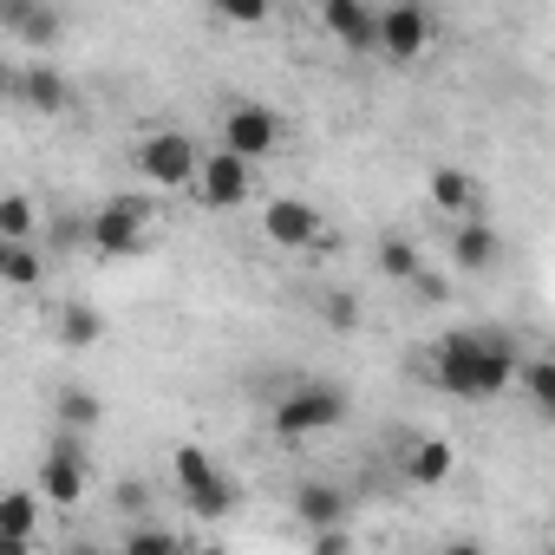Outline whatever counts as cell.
Segmentation results:
<instances>
[{
	"instance_id": "obj_22",
	"label": "cell",
	"mask_w": 555,
	"mask_h": 555,
	"mask_svg": "<svg viewBox=\"0 0 555 555\" xmlns=\"http://www.w3.org/2000/svg\"><path fill=\"white\" fill-rule=\"evenodd\" d=\"M373 268L386 274V282H412V274L425 268V255H418V242H412V235H386V242L373 248Z\"/></svg>"
},
{
	"instance_id": "obj_14",
	"label": "cell",
	"mask_w": 555,
	"mask_h": 555,
	"mask_svg": "<svg viewBox=\"0 0 555 555\" xmlns=\"http://www.w3.org/2000/svg\"><path fill=\"white\" fill-rule=\"evenodd\" d=\"M321 27H327L347 53H373L379 8H366V0H327V8H321Z\"/></svg>"
},
{
	"instance_id": "obj_1",
	"label": "cell",
	"mask_w": 555,
	"mask_h": 555,
	"mask_svg": "<svg viewBox=\"0 0 555 555\" xmlns=\"http://www.w3.org/2000/svg\"><path fill=\"white\" fill-rule=\"evenodd\" d=\"M516 366H522V353L496 327H483V334L477 327H451V334L431 340V386L451 392V399H470V405L509 392L516 386Z\"/></svg>"
},
{
	"instance_id": "obj_5",
	"label": "cell",
	"mask_w": 555,
	"mask_h": 555,
	"mask_svg": "<svg viewBox=\"0 0 555 555\" xmlns=\"http://www.w3.org/2000/svg\"><path fill=\"white\" fill-rule=\"evenodd\" d=\"M144 242H151V203L144 196H105L86 216V248L105 261H131Z\"/></svg>"
},
{
	"instance_id": "obj_29",
	"label": "cell",
	"mask_w": 555,
	"mask_h": 555,
	"mask_svg": "<svg viewBox=\"0 0 555 555\" xmlns=\"http://www.w3.org/2000/svg\"><path fill=\"white\" fill-rule=\"evenodd\" d=\"M314 555H360V542H353V529H321Z\"/></svg>"
},
{
	"instance_id": "obj_32",
	"label": "cell",
	"mask_w": 555,
	"mask_h": 555,
	"mask_svg": "<svg viewBox=\"0 0 555 555\" xmlns=\"http://www.w3.org/2000/svg\"><path fill=\"white\" fill-rule=\"evenodd\" d=\"M0 105H14V66L0 60Z\"/></svg>"
},
{
	"instance_id": "obj_25",
	"label": "cell",
	"mask_w": 555,
	"mask_h": 555,
	"mask_svg": "<svg viewBox=\"0 0 555 555\" xmlns=\"http://www.w3.org/2000/svg\"><path fill=\"white\" fill-rule=\"evenodd\" d=\"M118 555H183V535H170L164 522H131L125 529V542H118Z\"/></svg>"
},
{
	"instance_id": "obj_7",
	"label": "cell",
	"mask_w": 555,
	"mask_h": 555,
	"mask_svg": "<svg viewBox=\"0 0 555 555\" xmlns=\"http://www.w3.org/2000/svg\"><path fill=\"white\" fill-rule=\"evenodd\" d=\"M431 47V14L418 8V0H399V8H379V34H373V53L386 66H412L425 60Z\"/></svg>"
},
{
	"instance_id": "obj_31",
	"label": "cell",
	"mask_w": 555,
	"mask_h": 555,
	"mask_svg": "<svg viewBox=\"0 0 555 555\" xmlns=\"http://www.w3.org/2000/svg\"><path fill=\"white\" fill-rule=\"evenodd\" d=\"M73 242H86V222L60 216V222H53V248H73Z\"/></svg>"
},
{
	"instance_id": "obj_33",
	"label": "cell",
	"mask_w": 555,
	"mask_h": 555,
	"mask_svg": "<svg viewBox=\"0 0 555 555\" xmlns=\"http://www.w3.org/2000/svg\"><path fill=\"white\" fill-rule=\"evenodd\" d=\"M183 555H229V548H222V542H190V535H183Z\"/></svg>"
},
{
	"instance_id": "obj_19",
	"label": "cell",
	"mask_w": 555,
	"mask_h": 555,
	"mask_svg": "<svg viewBox=\"0 0 555 555\" xmlns=\"http://www.w3.org/2000/svg\"><path fill=\"white\" fill-rule=\"evenodd\" d=\"M53 412H60V431L86 438V431L105 418V399H99L92 386H79V379H73V386H60V405H53Z\"/></svg>"
},
{
	"instance_id": "obj_28",
	"label": "cell",
	"mask_w": 555,
	"mask_h": 555,
	"mask_svg": "<svg viewBox=\"0 0 555 555\" xmlns=\"http://www.w3.org/2000/svg\"><path fill=\"white\" fill-rule=\"evenodd\" d=\"M112 503H118V516H144V509H151V490H144V483H118Z\"/></svg>"
},
{
	"instance_id": "obj_37",
	"label": "cell",
	"mask_w": 555,
	"mask_h": 555,
	"mask_svg": "<svg viewBox=\"0 0 555 555\" xmlns=\"http://www.w3.org/2000/svg\"><path fill=\"white\" fill-rule=\"evenodd\" d=\"M0 255H8V242H0Z\"/></svg>"
},
{
	"instance_id": "obj_35",
	"label": "cell",
	"mask_w": 555,
	"mask_h": 555,
	"mask_svg": "<svg viewBox=\"0 0 555 555\" xmlns=\"http://www.w3.org/2000/svg\"><path fill=\"white\" fill-rule=\"evenodd\" d=\"M0 555H34V542H21V535H0Z\"/></svg>"
},
{
	"instance_id": "obj_36",
	"label": "cell",
	"mask_w": 555,
	"mask_h": 555,
	"mask_svg": "<svg viewBox=\"0 0 555 555\" xmlns=\"http://www.w3.org/2000/svg\"><path fill=\"white\" fill-rule=\"evenodd\" d=\"M66 555H105V548H92V542H86V548H79V542H73V548H66Z\"/></svg>"
},
{
	"instance_id": "obj_6",
	"label": "cell",
	"mask_w": 555,
	"mask_h": 555,
	"mask_svg": "<svg viewBox=\"0 0 555 555\" xmlns=\"http://www.w3.org/2000/svg\"><path fill=\"white\" fill-rule=\"evenodd\" d=\"M196 164H203V144L190 131H144L131 144V170L151 190H190L196 183Z\"/></svg>"
},
{
	"instance_id": "obj_17",
	"label": "cell",
	"mask_w": 555,
	"mask_h": 555,
	"mask_svg": "<svg viewBox=\"0 0 555 555\" xmlns=\"http://www.w3.org/2000/svg\"><path fill=\"white\" fill-rule=\"evenodd\" d=\"M431 203H438L444 216H457V222H477V209H483L477 183H470L464 170H451V164H438V170H431Z\"/></svg>"
},
{
	"instance_id": "obj_26",
	"label": "cell",
	"mask_w": 555,
	"mask_h": 555,
	"mask_svg": "<svg viewBox=\"0 0 555 555\" xmlns=\"http://www.w3.org/2000/svg\"><path fill=\"white\" fill-rule=\"evenodd\" d=\"M321 321H327L334 334H353V327H360V301H353V295H327V301H321Z\"/></svg>"
},
{
	"instance_id": "obj_18",
	"label": "cell",
	"mask_w": 555,
	"mask_h": 555,
	"mask_svg": "<svg viewBox=\"0 0 555 555\" xmlns=\"http://www.w3.org/2000/svg\"><path fill=\"white\" fill-rule=\"evenodd\" d=\"M40 222H47V209H40L27 190H8V196H0V242H40Z\"/></svg>"
},
{
	"instance_id": "obj_4",
	"label": "cell",
	"mask_w": 555,
	"mask_h": 555,
	"mask_svg": "<svg viewBox=\"0 0 555 555\" xmlns=\"http://www.w3.org/2000/svg\"><path fill=\"white\" fill-rule=\"evenodd\" d=\"M86 490H92V451H86V438L60 431L34 470V496H40V509H79Z\"/></svg>"
},
{
	"instance_id": "obj_23",
	"label": "cell",
	"mask_w": 555,
	"mask_h": 555,
	"mask_svg": "<svg viewBox=\"0 0 555 555\" xmlns=\"http://www.w3.org/2000/svg\"><path fill=\"white\" fill-rule=\"evenodd\" d=\"M60 340H66L73 353H86V347H99V340H105V314H99V308H86V301H73V308H60Z\"/></svg>"
},
{
	"instance_id": "obj_34",
	"label": "cell",
	"mask_w": 555,
	"mask_h": 555,
	"mask_svg": "<svg viewBox=\"0 0 555 555\" xmlns=\"http://www.w3.org/2000/svg\"><path fill=\"white\" fill-rule=\"evenodd\" d=\"M444 555H490V548H483V542H464V535H457V542H444Z\"/></svg>"
},
{
	"instance_id": "obj_10",
	"label": "cell",
	"mask_w": 555,
	"mask_h": 555,
	"mask_svg": "<svg viewBox=\"0 0 555 555\" xmlns=\"http://www.w3.org/2000/svg\"><path fill=\"white\" fill-rule=\"evenodd\" d=\"M261 235H268L274 248L301 255V248H321V242H327V216H321L308 196H274V203L261 209Z\"/></svg>"
},
{
	"instance_id": "obj_9",
	"label": "cell",
	"mask_w": 555,
	"mask_h": 555,
	"mask_svg": "<svg viewBox=\"0 0 555 555\" xmlns=\"http://www.w3.org/2000/svg\"><path fill=\"white\" fill-rule=\"evenodd\" d=\"M274 144H282V118H274L261 99H235V105L222 112V151H229V157L255 164V157H268Z\"/></svg>"
},
{
	"instance_id": "obj_24",
	"label": "cell",
	"mask_w": 555,
	"mask_h": 555,
	"mask_svg": "<svg viewBox=\"0 0 555 555\" xmlns=\"http://www.w3.org/2000/svg\"><path fill=\"white\" fill-rule=\"evenodd\" d=\"M516 379L529 386V405H535L542 418H555V360H548V353H522Z\"/></svg>"
},
{
	"instance_id": "obj_12",
	"label": "cell",
	"mask_w": 555,
	"mask_h": 555,
	"mask_svg": "<svg viewBox=\"0 0 555 555\" xmlns=\"http://www.w3.org/2000/svg\"><path fill=\"white\" fill-rule=\"evenodd\" d=\"M0 27H8L27 53H53L66 34V14L47 8V0H0Z\"/></svg>"
},
{
	"instance_id": "obj_27",
	"label": "cell",
	"mask_w": 555,
	"mask_h": 555,
	"mask_svg": "<svg viewBox=\"0 0 555 555\" xmlns=\"http://www.w3.org/2000/svg\"><path fill=\"white\" fill-rule=\"evenodd\" d=\"M229 27H261L268 21V0H222V8H216Z\"/></svg>"
},
{
	"instance_id": "obj_21",
	"label": "cell",
	"mask_w": 555,
	"mask_h": 555,
	"mask_svg": "<svg viewBox=\"0 0 555 555\" xmlns=\"http://www.w3.org/2000/svg\"><path fill=\"white\" fill-rule=\"evenodd\" d=\"M0 535H21V542L40 535V496L34 490H0Z\"/></svg>"
},
{
	"instance_id": "obj_8",
	"label": "cell",
	"mask_w": 555,
	"mask_h": 555,
	"mask_svg": "<svg viewBox=\"0 0 555 555\" xmlns=\"http://www.w3.org/2000/svg\"><path fill=\"white\" fill-rule=\"evenodd\" d=\"M190 190H196L203 209H242V203L255 196V164H242V157H229V151L216 144V151H203Z\"/></svg>"
},
{
	"instance_id": "obj_16",
	"label": "cell",
	"mask_w": 555,
	"mask_h": 555,
	"mask_svg": "<svg viewBox=\"0 0 555 555\" xmlns=\"http://www.w3.org/2000/svg\"><path fill=\"white\" fill-rule=\"evenodd\" d=\"M399 470H405V483L438 490V483H451L457 451H451V438H412V444H405V457H399Z\"/></svg>"
},
{
	"instance_id": "obj_15",
	"label": "cell",
	"mask_w": 555,
	"mask_h": 555,
	"mask_svg": "<svg viewBox=\"0 0 555 555\" xmlns=\"http://www.w3.org/2000/svg\"><path fill=\"white\" fill-rule=\"evenodd\" d=\"M496 261H503V235H496L483 216L451 229V268H457V274H490Z\"/></svg>"
},
{
	"instance_id": "obj_13",
	"label": "cell",
	"mask_w": 555,
	"mask_h": 555,
	"mask_svg": "<svg viewBox=\"0 0 555 555\" xmlns=\"http://www.w3.org/2000/svg\"><path fill=\"white\" fill-rule=\"evenodd\" d=\"M14 99H21L27 112H40V118H60V112H73V79H66L60 66L34 60V66L14 73Z\"/></svg>"
},
{
	"instance_id": "obj_30",
	"label": "cell",
	"mask_w": 555,
	"mask_h": 555,
	"mask_svg": "<svg viewBox=\"0 0 555 555\" xmlns=\"http://www.w3.org/2000/svg\"><path fill=\"white\" fill-rule=\"evenodd\" d=\"M412 295H418V301H444V295H451V282H444L438 268H418V274H412Z\"/></svg>"
},
{
	"instance_id": "obj_2",
	"label": "cell",
	"mask_w": 555,
	"mask_h": 555,
	"mask_svg": "<svg viewBox=\"0 0 555 555\" xmlns=\"http://www.w3.org/2000/svg\"><path fill=\"white\" fill-rule=\"evenodd\" d=\"M268 425H274V438H288V444L321 438V431L347 425V392H340V386H327V379H295L282 399H274Z\"/></svg>"
},
{
	"instance_id": "obj_3",
	"label": "cell",
	"mask_w": 555,
	"mask_h": 555,
	"mask_svg": "<svg viewBox=\"0 0 555 555\" xmlns=\"http://www.w3.org/2000/svg\"><path fill=\"white\" fill-rule=\"evenodd\" d=\"M170 483L183 490V503H190L196 522H222V516L242 509V490L216 470V457H209L203 444H177V451H170Z\"/></svg>"
},
{
	"instance_id": "obj_11",
	"label": "cell",
	"mask_w": 555,
	"mask_h": 555,
	"mask_svg": "<svg viewBox=\"0 0 555 555\" xmlns=\"http://www.w3.org/2000/svg\"><path fill=\"white\" fill-rule=\"evenodd\" d=\"M288 516H295L308 535H321V529H347L353 496H347L340 483H327V477H301V483H295V496H288Z\"/></svg>"
},
{
	"instance_id": "obj_20",
	"label": "cell",
	"mask_w": 555,
	"mask_h": 555,
	"mask_svg": "<svg viewBox=\"0 0 555 555\" xmlns=\"http://www.w3.org/2000/svg\"><path fill=\"white\" fill-rule=\"evenodd\" d=\"M0 282L8 288H40L47 282V248L40 242H8V255H0Z\"/></svg>"
}]
</instances>
